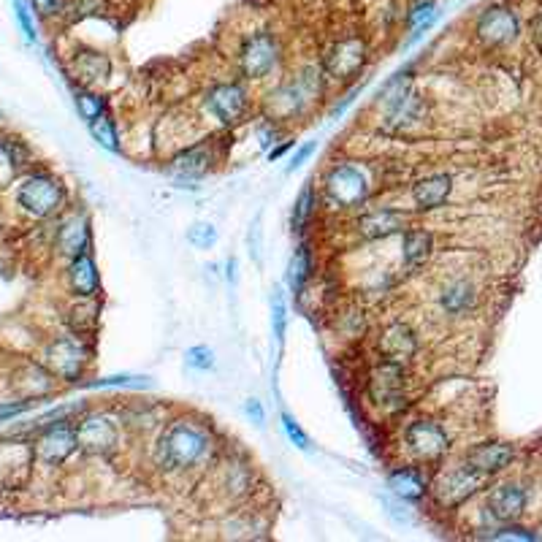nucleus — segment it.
Wrapping results in <instances>:
<instances>
[{"label":"nucleus","mask_w":542,"mask_h":542,"mask_svg":"<svg viewBox=\"0 0 542 542\" xmlns=\"http://www.w3.org/2000/svg\"><path fill=\"white\" fill-rule=\"evenodd\" d=\"M41 361L52 372V377L66 380V383H76L85 374L90 350L82 342V337H55L44 347V358Z\"/></svg>","instance_id":"obj_3"},{"label":"nucleus","mask_w":542,"mask_h":542,"mask_svg":"<svg viewBox=\"0 0 542 542\" xmlns=\"http://www.w3.org/2000/svg\"><path fill=\"white\" fill-rule=\"evenodd\" d=\"M187 242L196 250H209L217 244V228L212 223H193L187 228Z\"/></svg>","instance_id":"obj_32"},{"label":"nucleus","mask_w":542,"mask_h":542,"mask_svg":"<svg viewBox=\"0 0 542 542\" xmlns=\"http://www.w3.org/2000/svg\"><path fill=\"white\" fill-rule=\"evenodd\" d=\"M206 112L223 125H234L247 112V93L236 82H217L206 90Z\"/></svg>","instance_id":"obj_11"},{"label":"nucleus","mask_w":542,"mask_h":542,"mask_svg":"<svg viewBox=\"0 0 542 542\" xmlns=\"http://www.w3.org/2000/svg\"><path fill=\"white\" fill-rule=\"evenodd\" d=\"M488 513L494 515L496 521L502 524H510L518 515L524 513L526 507V491L515 483H505V486H496L491 494H488Z\"/></svg>","instance_id":"obj_18"},{"label":"nucleus","mask_w":542,"mask_h":542,"mask_svg":"<svg viewBox=\"0 0 542 542\" xmlns=\"http://www.w3.org/2000/svg\"><path fill=\"white\" fill-rule=\"evenodd\" d=\"M68 285L79 299H95V293L101 288V277H98V266H95L93 255L82 253L71 258L68 266Z\"/></svg>","instance_id":"obj_20"},{"label":"nucleus","mask_w":542,"mask_h":542,"mask_svg":"<svg viewBox=\"0 0 542 542\" xmlns=\"http://www.w3.org/2000/svg\"><path fill=\"white\" fill-rule=\"evenodd\" d=\"M431 247H434V236L429 231H404L402 242V258L407 269H421L423 263L429 261Z\"/></svg>","instance_id":"obj_24"},{"label":"nucleus","mask_w":542,"mask_h":542,"mask_svg":"<svg viewBox=\"0 0 542 542\" xmlns=\"http://www.w3.org/2000/svg\"><path fill=\"white\" fill-rule=\"evenodd\" d=\"M76 109H79V114H82V120L93 122L95 117L106 114V98L93 93L90 87H82V90L76 93Z\"/></svg>","instance_id":"obj_30"},{"label":"nucleus","mask_w":542,"mask_h":542,"mask_svg":"<svg viewBox=\"0 0 542 542\" xmlns=\"http://www.w3.org/2000/svg\"><path fill=\"white\" fill-rule=\"evenodd\" d=\"M532 38H534V44L542 49V11L532 19Z\"/></svg>","instance_id":"obj_42"},{"label":"nucleus","mask_w":542,"mask_h":542,"mask_svg":"<svg viewBox=\"0 0 542 542\" xmlns=\"http://www.w3.org/2000/svg\"><path fill=\"white\" fill-rule=\"evenodd\" d=\"M309 274H312V255H309L307 244H301L296 255L290 258L288 266V285L293 293H301L304 288V282L309 280Z\"/></svg>","instance_id":"obj_26"},{"label":"nucleus","mask_w":542,"mask_h":542,"mask_svg":"<svg viewBox=\"0 0 542 542\" xmlns=\"http://www.w3.org/2000/svg\"><path fill=\"white\" fill-rule=\"evenodd\" d=\"M71 323H74V331L79 337H85V334H93L95 328H98V307H95L93 299H82L71 309Z\"/></svg>","instance_id":"obj_29"},{"label":"nucleus","mask_w":542,"mask_h":542,"mask_svg":"<svg viewBox=\"0 0 542 542\" xmlns=\"http://www.w3.org/2000/svg\"><path fill=\"white\" fill-rule=\"evenodd\" d=\"M30 6H33V11H36L38 17H44V19L60 17L63 9H66V3H63V0H30Z\"/></svg>","instance_id":"obj_36"},{"label":"nucleus","mask_w":542,"mask_h":542,"mask_svg":"<svg viewBox=\"0 0 542 542\" xmlns=\"http://www.w3.org/2000/svg\"><path fill=\"white\" fill-rule=\"evenodd\" d=\"M475 33L486 47H507L521 33V19L510 6H488L477 17Z\"/></svg>","instance_id":"obj_7"},{"label":"nucleus","mask_w":542,"mask_h":542,"mask_svg":"<svg viewBox=\"0 0 542 542\" xmlns=\"http://www.w3.org/2000/svg\"><path fill=\"white\" fill-rule=\"evenodd\" d=\"M377 345H380V353H383L385 361H393V364L402 366L418 353V337H415V331L407 323L385 326Z\"/></svg>","instance_id":"obj_15"},{"label":"nucleus","mask_w":542,"mask_h":542,"mask_svg":"<svg viewBox=\"0 0 542 542\" xmlns=\"http://www.w3.org/2000/svg\"><path fill=\"white\" fill-rule=\"evenodd\" d=\"M209 445H212L209 434L198 429L196 423L174 421L163 429L158 445H155V464L171 475L187 472V469L198 467L204 461Z\"/></svg>","instance_id":"obj_1"},{"label":"nucleus","mask_w":542,"mask_h":542,"mask_svg":"<svg viewBox=\"0 0 542 542\" xmlns=\"http://www.w3.org/2000/svg\"><path fill=\"white\" fill-rule=\"evenodd\" d=\"M30 404H33V399H19V402L0 404V423H6V421H11V418L22 415V412H28Z\"/></svg>","instance_id":"obj_38"},{"label":"nucleus","mask_w":542,"mask_h":542,"mask_svg":"<svg viewBox=\"0 0 542 542\" xmlns=\"http://www.w3.org/2000/svg\"><path fill=\"white\" fill-rule=\"evenodd\" d=\"M282 429H285V434H288V440L296 445L299 450H309V437L304 434V429H301L299 423H296V418L290 415V412H282Z\"/></svg>","instance_id":"obj_35"},{"label":"nucleus","mask_w":542,"mask_h":542,"mask_svg":"<svg viewBox=\"0 0 542 542\" xmlns=\"http://www.w3.org/2000/svg\"><path fill=\"white\" fill-rule=\"evenodd\" d=\"M488 537L491 540H537V534H532L529 529H521V526H505V529H496Z\"/></svg>","instance_id":"obj_37"},{"label":"nucleus","mask_w":542,"mask_h":542,"mask_svg":"<svg viewBox=\"0 0 542 542\" xmlns=\"http://www.w3.org/2000/svg\"><path fill=\"white\" fill-rule=\"evenodd\" d=\"M76 442L79 448L90 453V456H109L117 450L120 442V429L112 418L106 415H87L82 421L76 423Z\"/></svg>","instance_id":"obj_9"},{"label":"nucleus","mask_w":542,"mask_h":542,"mask_svg":"<svg viewBox=\"0 0 542 542\" xmlns=\"http://www.w3.org/2000/svg\"><path fill=\"white\" fill-rule=\"evenodd\" d=\"M515 450L507 442H486V445H477L467 453V464L475 469L477 475H496L505 467H510Z\"/></svg>","instance_id":"obj_17"},{"label":"nucleus","mask_w":542,"mask_h":542,"mask_svg":"<svg viewBox=\"0 0 542 542\" xmlns=\"http://www.w3.org/2000/svg\"><path fill=\"white\" fill-rule=\"evenodd\" d=\"M71 76L82 87L93 90L95 85H101V82H106L112 76V60L101 49L79 47L71 55Z\"/></svg>","instance_id":"obj_13"},{"label":"nucleus","mask_w":542,"mask_h":542,"mask_svg":"<svg viewBox=\"0 0 542 542\" xmlns=\"http://www.w3.org/2000/svg\"><path fill=\"white\" fill-rule=\"evenodd\" d=\"M76 448H79V442H76L74 426L68 421H57L49 429L41 431L33 453L44 467H63L68 458L74 456Z\"/></svg>","instance_id":"obj_8"},{"label":"nucleus","mask_w":542,"mask_h":542,"mask_svg":"<svg viewBox=\"0 0 542 542\" xmlns=\"http://www.w3.org/2000/svg\"><path fill=\"white\" fill-rule=\"evenodd\" d=\"M87 247H90V223H87V217L74 215L57 228V250L63 255L76 258V255L87 253Z\"/></svg>","instance_id":"obj_21"},{"label":"nucleus","mask_w":542,"mask_h":542,"mask_svg":"<svg viewBox=\"0 0 542 542\" xmlns=\"http://www.w3.org/2000/svg\"><path fill=\"white\" fill-rule=\"evenodd\" d=\"M133 377H106V380H98L93 383V388H109V385H131Z\"/></svg>","instance_id":"obj_41"},{"label":"nucleus","mask_w":542,"mask_h":542,"mask_svg":"<svg viewBox=\"0 0 542 542\" xmlns=\"http://www.w3.org/2000/svg\"><path fill=\"white\" fill-rule=\"evenodd\" d=\"M271 326H274V337L277 342H285V331H288V307H285V299L277 290L274 293V301H271Z\"/></svg>","instance_id":"obj_33"},{"label":"nucleus","mask_w":542,"mask_h":542,"mask_svg":"<svg viewBox=\"0 0 542 542\" xmlns=\"http://www.w3.org/2000/svg\"><path fill=\"white\" fill-rule=\"evenodd\" d=\"M90 133H93V139L101 144L103 150L120 152V136H117V128H114V120L109 114L95 117V120L90 122Z\"/></svg>","instance_id":"obj_28"},{"label":"nucleus","mask_w":542,"mask_h":542,"mask_svg":"<svg viewBox=\"0 0 542 542\" xmlns=\"http://www.w3.org/2000/svg\"><path fill=\"white\" fill-rule=\"evenodd\" d=\"M480 477L483 475H477L469 464H464V467L458 469H450V472H445V475L437 480L434 496H437V502H440L442 507L461 505L464 499H469V496L475 494Z\"/></svg>","instance_id":"obj_12"},{"label":"nucleus","mask_w":542,"mask_h":542,"mask_svg":"<svg viewBox=\"0 0 542 542\" xmlns=\"http://www.w3.org/2000/svg\"><path fill=\"white\" fill-rule=\"evenodd\" d=\"M369 196V182L356 166H334L326 174V198L339 209L361 206Z\"/></svg>","instance_id":"obj_6"},{"label":"nucleus","mask_w":542,"mask_h":542,"mask_svg":"<svg viewBox=\"0 0 542 542\" xmlns=\"http://www.w3.org/2000/svg\"><path fill=\"white\" fill-rule=\"evenodd\" d=\"M315 212V190L312 187H304L301 190V196L296 198V204H293V231H304V225L309 223V217Z\"/></svg>","instance_id":"obj_31"},{"label":"nucleus","mask_w":542,"mask_h":542,"mask_svg":"<svg viewBox=\"0 0 542 542\" xmlns=\"http://www.w3.org/2000/svg\"><path fill=\"white\" fill-rule=\"evenodd\" d=\"M185 361H187V366H190V369H196V372H209V369L215 366V353H212V347L196 345L187 350Z\"/></svg>","instance_id":"obj_34"},{"label":"nucleus","mask_w":542,"mask_h":542,"mask_svg":"<svg viewBox=\"0 0 542 542\" xmlns=\"http://www.w3.org/2000/svg\"><path fill=\"white\" fill-rule=\"evenodd\" d=\"M404 442L423 461H437V458H442L450 450L448 431L442 429L437 421H429V418L412 421L404 429Z\"/></svg>","instance_id":"obj_10"},{"label":"nucleus","mask_w":542,"mask_h":542,"mask_svg":"<svg viewBox=\"0 0 542 542\" xmlns=\"http://www.w3.org/2000/svg\"><path fill=\"white\" fill-rule=\"evenodd\" d=\"M407 228V217L396 209H374V212H366V215L358 217L356 231L361 239H369V242H377V239H388L393 234H402Z\"/></svg>","instance_id":"obj_16"},{"label":"nucleus","mask_w":542,"mask_h":542,"mask_svg":"<svg viewBox=\"0 0 542 542\" xmlns=\"http://www.w3.org/2000/svg\"><path fill=\"white\" fill-rule=\"evenodd\" d=\"M280 52V38L269 30H258L244 41L242 52H239V68L247 79H263L277 68Z\"/></svg>","instance_id":"obj_4"},{"label":"nucleus","mask_w":542,"mask_h":542,"mask_svg":"<svg viewBox=\"0 0 542 542\" xmlns=\"http://www.w3.org/2000/svg\"><path fill=\"white\" fill-rule=\"evenodd\" d=\"M315 150H318V141H309V144L299 147V150H296V155L290 158L288 174H293V171H296V169H301V166H304V160H307L309 155H312V152H315Z\"/></svg>","instance_id":"obj_39"},{"label":"nucleus","mask_w":542,"mask_h":542,"mask_svg":"<svg viewBox=\"0 0 542 542\" xmlns=\"http://www.w3.org/2000/svg\"><path fill=\"white\" fill-rule=\"evenodd\" d=\"M388 488H391L393 494L399 496L402 502H418V499H423L426 491H429V483H426V477L421 475V469L399 467L388 475Z\"/></svg>","instance_id":"obj_22"},{"label":"nucleus","mask_w":542,"mask_h":542,"mask_svg":"<svg viewBox=\"0 0 542 542\" xmlns=\"http://www.w3.org/2000/svg\"><path fill=\"white\" fill-rule=\"evenodd\" d=\"M225 269H228V280L236 282V277H239V274H236V258H228V263H225Z\"/></svg>","instance_id":"obj_43"},{"label":"nucleus","mask_w":542,"mask_h":542,"mask_svg":"<svg viewBox=\"0 0 542 542\" xmlns=\"http://www.w3.org/2000/svg\"><path fill=\"white\" fill-rule=\"evenodd\" d=\"M366 63V44L364 38H345L337 47L331 49L326 57V71L337 79H350L356 76Z\"/></svg>","instance_id":"obj_14"},{"label":"nucleus","mask_w":542,"mask_h":542,"mask_svg":"<svg viewBox=\"0 0 542 542\" xmlns=\"http://www.w3.org/2000/svg\"><path fill=\"white\" fill-rule=\"evenodd\" d=\"M66 204V187L52 174H30L17 187V206L33 220H47Z\"/></svg>","instance_id":"obj_2"},{"label":"nucleus","mask_w":542,"mask_h":542,"mask_svg":"<svg viewBox=\"0 0 542 542\" xmlns=\"http://www.w3.org/2000/svg\"><path fill=\"white\" fill-rule=\"evenodd\" d=\"M366 396L369 402L383 407V410H402L407 399H404V369L402 364L383 361L369 372V383H366Z\"/></svg>","instance_id":"obj_5"},{"label":"nucleus","mask_w":542,"mask_h":542,"mask_svg":"<svg viewBox=\"0 0 542 542\" xmlns=\"http://www.w3.org/2000/svg\"><path fill=\"white\" fill-rule=\"evenodd\" d=\"M209 169H212V152H209L206 144L187 147V150H182L177 158L171 160V166H169L171 174H177V177H185V179L204 177Z\"/></svg>","instance_id":"obj_23"},{"label":"nucleus","mask_w":542,"mask_h":542,"mask_svg":"<svg viewBox=\"0 0 542 542\" xmlns=\"http://www.w3.org/2000/svg\"><path fill=\"white\" fill-rule=\"evenodd\" d=\"M11 9H14V19H17L19 33H22V38L33 47L38 41V28H36V11L30 6V0H11Z\"/></svg>","instance_id":"obj_27"},{"label":"nucleus","mask_w":542,"mask_h":542,"mask_svg":"<svg viewBox=\"0 0 542 542\" xmlns=\"http://www.w3.org/2000/svg\"><path fill=\"white\" fill-rule=\"evenodd\" d=\"M244 412H247V418H250L255 426L266 423V412H263V404L258 402V399H247V402H244Z\"/></svg>","instance_id":"obj_40"},{"label":"nucleus","mask_w":542,"mask_h":542,"mask_svg":"<svg viewBox=\"0 0 542 542\" xmlns=\"http://www.w3.org/2000/svg\"><path fill=\"white\" fill-rule=\"evenodd\" d=\"M450 190H453L450 174H431V177L412 185V201L421 212H431V209H440L448 201Z\"/></svg>","instance_id":"obj_19"},{"label":"nucleus","mask_w":542,"mask_h":542,"mask_svg":"<svg viewBox=\"0 0 542 542\" xmlns=\"http://www.w3.org/2000/svg\"><path fill=\"white\" fill-rule=\"evenodd\" d=\"M475 299H477L475 288H472L469 282L458 280L442 290L440 304H442V309L448 312V315H461V312H467V309L475 304Z\"/></svg>","instance_id":"obj_25"}]
</instances>
